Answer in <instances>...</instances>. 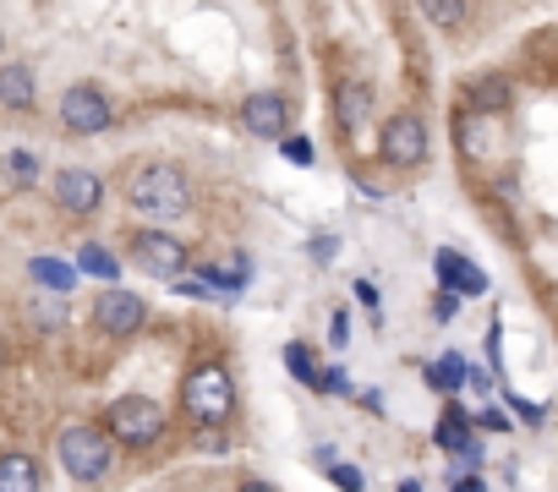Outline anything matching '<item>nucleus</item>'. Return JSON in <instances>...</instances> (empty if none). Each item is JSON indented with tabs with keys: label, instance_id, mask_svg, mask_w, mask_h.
I'll return each mask as SVG.
<instances>
[{
	"label": "nucleus",
	"instance_id": "nucleus-1",
	"mask_svg": "<svg viewBox=\"0 0 558 492\" xmlns=\"http://www.w3.org/2000/svg\"><path fill=\"white\" fill-rule=\"evenodd\" d=\"M126 208L143 219H181L192 208V181L170 159H148L126 175Z\"/></svg>",
	"mask_w": 558,
	"mask_h": 492
},
{
	"label": "nucleus",
	"instance_id": "nucleus-2",
	"mask_svg": "<svg viewBox=\"0 0 558 492\" xmlns=\"http://www.w3.org/2000/svg\"><path fill=\"white\" fill-rule=\"evenodd\" d=\"M56 454H61V470H66L72 481H83V487L105 481L110 465H116V443H110V432L94 427V421H72V427H61Z\"/></svg>",
	"mask_w": 558,
	"mask_h": 492
},
{
	"label": "nucleus",
	"instance_id": "nucleus-3",
	"mask_svg": "<svg viewBox=\"0 0 558 492\" xmlns=\"http://www.w3.org/2000/svg\"><path fill=\"white\" fill-rule=\"evenodd\" d=\"M181 410L197 421V427H225V416L235 410V383L219 361H197L181 383Z\"/></svg>",
	"mask_w": 558,
	"mask_h": 492
},
{
	"label": "nucleus",
	"instance_id": "nucleus-4",
	"mask_svg": "<svg viewBox=\"0 0 558 492\" xmlns=\"http://www.w3.org/2000/svg\"><path fill=\"white\" fill-rule=\"evenodd\" d=\"M105 432L116 448H148L165 438V405L148 399V394H126L105 410Z\"/></svg>",
	"mask_w": 558,
	"mask_h": 492
},
{
	"label": "nucleus",
	"instance_id": "nucleus-5",
	"mask_svg": "<svg viewBox=\"0 0 558 492\" xmlns=\"http://www.w3.org/2000/svg\"><path fill=\"white\" fill-rule=\"evenodd\" d=\"M132 263H137V269H148L154 280L175 285V280L192 269V253H186V241H181L175 230L148 224V230H132Z\"/></svg>",
	"mask_w": 558,
	"mask_h": 492
},
{
	"label": "nucleus",
	"instance_id": "nucleus-6",
	"mask_svg": "<svg viewBox=\"0 0 558 492\" xmlns=\"http://www.w3.org/2000/svg\"><path fill=\"white\" fill-rule=\"evenodd\" d=\"M110 115H116V104H110V94H105L99 83H72V88L61 94V126H66L72 137L105 132Z\"/></svg>",
	"mask_w": 558,
	"mask_h": 492
},
{
	"label": "nucleus",
	"instance_id": "nucleus-7",
	"mask_svg": "<svg viewBox=\"0 0 558 492\" xmlns=\"http://www.w3.org/2000/svg\"><path fill=\"white\" fill-rule=\"evenodd\" d=\"M378 148H384V159H389L395 170H416V164H427V148H433V143H427V121L411 115V110L389 115Z\"/></svg>",
	"mask_w": 558,
	"mask_h": 492
},
{
	"label": "nucleus",
	"instance_id": "nucleus-8",
	"mask_svg": "<svg viewBox=\"0 0 558 492\" xmlns=\"http://www.w3.org/2000/svg\"><path fill=\"white\" fill-rule=\"evenodd\" d=\"M94 323H99V334H110V340H132V334H143V323H148V302L110 285V291H99V302H94Z\"/></svg>",
	"mask_w": 558,
	"mask_h": 492
},
{
	"label": "nucleus",
	"instance_id": "nucleus-9",
	"mask_svg": "<svg viewBox=\"0 0 558 492\" xmlns=\"http://www.w3.org/2000/svg\"><path fill=\"white\" fill-rule=\"evenodd\" d=\"M99 202H105V181H99L94 170H77V164H72V170L56 175V208H61V213L88 219Z\"/></svg>",
	"mask_w": 558,
	"mask_h": 492
},
{
	"label": "nucleus",
	"instance_id": "nucleus-10",
	"mask_svg": "<svg viewBox=\"0 0 558 492\" xmlns=\"http://www.w3.org/2000/svg\"><path fill=\"white\" fill-rule=\"evenodd\" d=\"M241 126L252 137H286L291 132V99L286 94H246L241 99Z\"/></svg>",
	"mask_w": 558,
	"mask_h": 492
},
{
	"label": "nucleus",
	"instance_id": "nucleus-11",
	"mask_svg": "<svg viewBox=\"0 0 558 492\" xmlns=\"http://www.w3.org/2000/svg\"><path fill=\"white\" fill-rule=\"evenodd\" d=\"M433 274H438V291H454L460 302L465 296H487V274L471 258H460L454 246H444V253L433 258Z\"/></svg>",
	"mask_w": 558,
	"mask_h": 492
},
{
	"label": "nucleus",
	"instance_id": "nucleus-12",
	"mask_svg": "<svg viewBox=\"0 0 558 492\" xmlns=\"http://www.w3.org/2000/svg\"><path fill=\"white\" fill-rule=\"evenodd\" d=\"M34 94H39V83H34L28 61H7V66H0V104H7V110H34Z\"/></svg>",
	"mask_w": 558,
	"mask_h": 492
},
{
	"label": "nucleus",
	"instance_id": "nucleus-13",
	"mask_svg": "<svg viewBox=\"0 0 558 492\" xmlns=\"http://www.w3.org/2000/svg\"><path fill=\"white\" fill-rule=\"evenodd\" d=\"M0 492H39V459L23 448H0Z\"/></svg>",
	"mask_w": 558,
	"mask_h": 492
},
{
	"label": "nucleus",
	"instance_id": "nucleus-14",
	"mask_svg": "<svg viewBox=\"0 0 558 492\" xmlns=\"http://www.w3.org/2000/svg\"><path fill=\"white\" fill-rule=\"evenodd\" d=\"M465 110H476V115H504V110H509V83H504V77H471V83H465Z\"/></svg>",
	"mask_w": 558,
	"mask_h": 492
},
{
	"label": "nucleus",
	"instance_id": "nucleus-15",
	"mask_svg": "<svg viewBox=\"0 0 558 492\" xmlns=\"http://www.w3.org/2000/svg\"><path fill=\"white\" fill-rule=\"evenodd\" d=\"M367 110H373V88H367V83H345V88L335 94V115H340L345 132H356V126L367 121Z\"/></svg>",
	"mask_w": 558,
	"mask_h": 492
},
{
	"label": "nucleus",
	"instance_id": "nucleus-16",
	"mask_svg": "<svg viewBox=\"0 0 558 492\" xmlns=\"http://www.w3.org/2000/svg\"><path fill=\"white\" fill-rule=\"evenodd\" d=\"M28 274H34V285H39V291H50V296H66V291L77 285V269H72V263H61V258H34V263H28Z\"/></svg>",
	"mask_w": 558,
	"mask_h": 492
},
{
	"label": "nucleus",
	"instance_id": "nucleus-17",
	"mask_svg": "<svg viewBox=\"0 0 558 492\" xmlns=\"http://www.w3.org/2000/svg\"><path fill=\"white\" fill-rule=\"evenodd\" d=\"M433 438H438V448H444V454H460V448H471V443H476V432H471L465 410H444V421L433 427Z\"/></svg>",
	"mask_w": 558,
	"mask_h": 492
},
{
	"label": "nucleus",
	"instance_id": "nucleus-18",
	"mask_svg": "<svg viewBox=\"0 0 558 492\" xmlns=\"http://www.w3.org/2000/svg\"><path fill=\"white\" fill-rule=\"evenodd\" d=\"M487 137H493V126H487L476 110H460V115H454V143H460L471 159H476V153H487Z\"/></svg>",
	"mask_w": 558,
	"mask_h": 492
},
{
	"label": "nucleus",
	"instance_id": "nucleus-19",
	"mask_svg": "<svg viewBox=\"0 0 558 492\" xmlns=\"http://www.w3.org/2000/svg\"><path fill=\"white\" fill-rule=\"evenodd\" d=\"M465 378H471V367H465V356H454V350H449V356H438V361L427 367V383H433L438 394H454Z\"/></svg>",
	"mask_w": 558,
	"mask_h": 492
},
{
	"label": "nucleus",
	"instance_id": "nucleus-20",
	"mask_svg": "<svg viewBox=\"0 0 558 492\" xmlns=\"http://www.w3.org/2000/svg\"><path fill=\"white\" fill-rule=\"evenodd\" d=\"M286 367H291V378H296V383H307V389H318V378H324L318 356H313L302 340H291V345H286Z\"/></svg>",
	"mask_w": 558,
	"mask_h": 492
},
{
	"label": "nucleus",
	"instance_id": "nucleus-21",
	"mask_svg": "<svg viewBox=\"0 0 558 492\" xmlns=\"http://www.w3.org/2000/svg\"><path fill=\"white\" fill-rule=\"evenodd\" d=\"M77 269H83V274H94V280H116V274H121V263L105 253L99 241H88L83 253H77Z\"/></svg>",
	"mask_w": 558,
	"mask_h": 492
},
{
	"label": "nucleus",
	"instance_id": "nucleus-22",
	"mask_svg": "<svg viewBox=\"0 0 558 492\" xmlns=\"http://www.w3.org/2000/svg\"><path fill=\"white\" fill-rule=\"evenodd\" d=\"M422 17H433L438 28H460V17H465V0H422Z\"/></svg>",
	"mask_w": 558,
	"mask_h": 492
},
{
	"label": "nucleus",
	"instance_id": "nucleus-23",
	"mask_svg": "<svg viewBox=\"0 0 558 492\" xmlns=\"http://www.w3.org/2000/svg\"><path fill=\"white\" fill-rule=\"evenodd\" d=\"M279 153H286L291 164H313V159H318V148H313V137H291V132H286V137H279Z\"/></svg>",
	"mask_w": 558,
	"mask_h": 492
},
{
	"label": "nucleus",
	"instance_id": "nucleus-24",
	"mask_svg": "<svg viewBox=\"0 0 558 492\" xmlns=\"http://www.w3.org/2000/svg\"><path fill=\"white\" fill-rule=\"evenodd\" d=\"M324 470H329V481H335V487H340V492H362V487H367V481H362V470H356V465H324Z\"/></svg>",
	"mask_w": 558,
	"mask_h": 492
},
{
	"label": "nucleus",
	"instance_id": "nucleus-25",
	"mask_svg": "<svg viewBox=\"0 0 558 492\" xmlns=\"http://www.w3.org/2000/svg\"><path fill=\"white\" fill-rule=\"evenodd\" d=\"M454 312H460V296H454V291H438V296H433V318H438V323H449Z\"/></svg>",
	"mask_w": 558,
	"mask_h": 492
},
{
	"label": "nucleus",
	"instance_id": "nucleus-26",
	"mask_svg": "<svg viewBox=\"0 0 558 492\" xmlns=\"http://www.w3.org/2000/svg\"><path fill=\"white\" fill-rule=\"evenodd\" d=\"M28 312H34V323H39V329H56V323H61V307H56V302H39V296H34V307H28Z\"/></svg>",
	"mask_w": 558,
	"mask_h": 492
},
{
	"label": "nucleus",
	"instance_id": "nucleus-27",
	"mask_svg": "<svg viewBox=\"0 0 558 492\" xmlns=\"http://www.w3.org/2000/svg\"><path fill=\"white\" fill-rule=\"evenodd\" d=\"M197 448L203 454H225V427H203L197 432Z\"/></svg>",
	"mask_w": 558,
	"mask_h": 492
},
{
	"label": "nucleus",
	"instance_id": "nucleus-28",
	"mask_svg": "<svg viewBox=\"0 0 558 492\" xmlns=\"http://www.w3.org/2000/svg\"><path fill=\"white\" fill-rule=\"evenodd\" d=\"M318 389H324V394H345L351 383H345V372H340V367H324V378H318Z\"/></svg>",
	"mask_w": 558,
	"mask_h": 492
},
{
	"label": "nucleus",
	"instance_id": "nucleus-29",
	"mask_svg": "<svg viewBox=\"0 0 558 492\" xmlns=\"http://www.w3.org/2000/svg\"><path fill=\"white\" fill-rule=\"evenodd\" d=\"M329 340H335V345H345V340H351V312H335V329H329Z\"/></svg>",
	"mask_w": 558,
	"mask_h": 492
},
{
	"label": "nucleus",
	"instance_id": "nucleus-30",
	"mask_svg": "<svg viewBox=\"0 0 558 492\" xmlns=\"http://www.w3.org/2000/svg\"><path fill=\"white\" fill-rule=\"evenodd\" d=\"M12 170H17V175H34L39 164H34V153H12Z\"/></svg>",
	"mask_w": 558,
	"mask_h": 492
},
{
	"label": "nucleus",
	"instance_id": "nucleus-31",
	"mask_svg": "<svg viewBox=\"0 0 558 492\" xmlns=\"http://www.w3.org/2000/svg\"><path fill=\"white\" fill-rule=\"evenodd\" d=\"M454 492H487V487H482L476 476H460V481H454Z\"/></svg>",
	"mask_w": 558,
	"mask_h": 492
},
{
	"label": "nucleus",
	"instance_id": "nucleus-32",
	"mask_svg": "<svg viewBox=\"0 0 558 492\" xmlns=\"http://www.w3.org/2000/svg\"><path fill=\"white\" fill-rule=\"evenodd\" d=\"M241 492H274L268 481H241Z\"/></svg>",
	"mask_w": 558,
	"mask_h": 492
},
{
	"label": "nucleus",
	"instance_id": "nucleus-33",
	"mask_svg": "<svg viewBox=\"0 0 558 492\" xmlns=\"http://www.w3.org/2000/svg\"><path fill=\"white\" fill-rule=\"evenodd\" d=\"M400 492H422V481H400Z\"/></svg>",
	"mask_w": 558,
	"mask_h": 492
},
{
	"label": "nucleus",
	"instance_id": "nucleus-34",
	"mask_svg": "<svg viewBox=\"0 0 558 492\" xmlns=\"http://www.w3.org/2000/svg\"><path fill=\"white\" fill-rule=\"evenodd\" d=\"M0 361H7V345H0Z\"/></svg>",
	"mask_w": 558,
	"mask_h": 492
}]
</instances>
